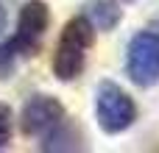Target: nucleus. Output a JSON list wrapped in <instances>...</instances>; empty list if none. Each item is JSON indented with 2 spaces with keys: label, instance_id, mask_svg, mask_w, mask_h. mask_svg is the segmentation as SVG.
<instances>
[{
  "label": "nucleus",
  "instance_id": "f257e3e1",
  "mask_svg": "<svg viewBox=\"0 0 159 153\" xmlns=\"http://www.w3.org/2000/svg\"><path fill=\"white\" fill-rule=\"evenodd\" d=\"M20 131L25 137L39 139V151L45 153H73L84 151L81 128L70 120L67 109L45 92L28 95L20 111Z\"/></svg>",
  "mask_w": 159,
  "mask_h": 153
},
{
  "label": "nucleus",
  "instance_id": "f03ea898",
  "mask_svg": "<svg viewBox=\"0 0 159 153\" xmlns=\"http://www.w3.org/2000/svg\"><path fill=\"white\" fill-rule=\"evenodd\" d=\"M95 42V28L89 25V20L84 14H75L64 22L61 28V36H59V45L53 50V75L64 84L75 81L84 67H87V53Z\"/></svg>",
  "mask_w": 159,
  "mask_h": 153
},
{
  "label": "nucleus",
  "instance_id": "7ed1b4c3",
  "mask_svg": "<svg viewBox=\"0 0 159 153\" xmlns=\"http://www.w3.org/2000/svg\"><path fill=\"white\" fill-rule=\"evenodd\" d=\"M126 75L134 86L151 89L159 84V20L137 31L126 45Z\"/></svg>",
  "mask_w": 159,
  "mask_h": 153
},
{
  "label": "nucleus",
  "instance_id": "20e7f679",
  "mask_svg": "<svg viewBox=\"0 0 159 153\" xmlns=\"http://www.w3.org/2000/svg\"><path fill=\"white\" fill-rule=\"evenodd\" d=\"M95 120L103 134L117 137L137 123V103L120 84L106 78L95 86Z\"/></svg>",
  "mask_w": 159,
  "mask_h": 153
},
{
  "label": "nucleus",
  "instance_id": "39448f33",
  "mask_svg": "<svg viewBox=\"0 0 159 153\" xmlns=\"http://www.w3.org/2000/svg\"><path fill=\"white\" fill-rule=\"evenodd\" d=\"M48 28H50V8H48V3L45 0H28L20 8L14 36L8 39L14 53L20 59L39 56V50L45 45V36H48Z\"/></svg>",
  "mask_w": 159,
  "mask_h": 153
},
{
  "label": "nucleus",
  "instance_id": "423d86ee",
  "mask_svg": "<svg viewBox=\"0 0 159 153\" xmlns=\"http://www.w3.org/2000/svg\"><path fill=\"white\" fill-rule=\"evenodd\" d=\"M81 14L89 20L95 31H115L123 17V8H120V0H87Z\"/></svg>",
  "mask_w": 159,
  "mask_h": 153
},
{
  "label": "nucleus",
  "instance_id": "0eeeda50",
  "mask_svg": "<svg viewBox=\"0 0 159 153\" xmlns=\"http://www.w3.org/2000/svg\"><path fill=\"white\" fill-rule=\"evenodd\" d=\"M11 134H14V114L8 103H0V151L11 145Z\"/></svg>",
  "mask_w": 159,
  "mask_h": 153
},
{
  "label": "nucleus",
  "instance_id": "6e6552de",
  "mask_svg": "<svg viewBox=\"0 0 159 153\" xmlns=\"http://www.w3.org/2000/svg\"><path fill=\"white\" fill-rule=\"evenodd\" d=\"M17 53L11 47V42H0V78H11L14 67H17Z\"/></svg>",
  "mask_w": 159,
  "mask_h": 153
},
{
  "label": "nucleus",
  "instance_id": "1a4fd4ad",
  "mask_svg": "<svg viewBox=\"0 0 159 153\" xmlns=\"http://www.w3.org/2000/svg\"><path fill=\"white\" fill-rule=\"evenodd\" d=\"M3 22H6V11H3V6H0V31H3Z\"/></svg>",
  "mask_w": 159,
  "mask_h": 153
},
{
  "label": "nucleus",
  "instance_id": "9d476101",
  "mask_svg": "<svg viewBox=\"0 0 159 153\" xmlns=\"http://www.w3.org/2000/svg\"><path fill=\"white\" fill-rule=\"evenodd\" d=\"M120 3H134V0H120Z\"/></svg>",
  "mask_w": 159,
  "mask_h": 153
}]
</instances>
